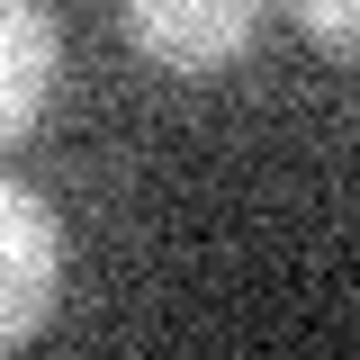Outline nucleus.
Here are the masks:
<instances>
[{
	"label": "nucleus",
	"mask_w": 360,
	"mask_h": 360,
	"mask_svg": "<svg viewBox=\"0 0 360 360\" xmlns=\"http://www.w3.org/2000/svg\"><path fill=\"white\" fill-rule=\"evenodd\" d=\"M117 27L144 63H162L180 82H207L262 37V0H117Z\"/></svg>",
	"instance_id": "f257e3e1"
},
{
	"label": "nucleus",
	"mask_w": 360,
	"mask_h": 360,
	"mask_svg": "<svg viewBox=\"0 0 360 360\" xmlns=\"http://www.w3.org/2000/svg\"><path fill=\"white\" fill-rule=\"evenodd\" d=\"M54 279H63V234L27 180L0 172V352L37 342L54 315Z\"/></svg>",
	"instance_id": "f03ea898"
},
{
	"label": "nucleus",
	"mask_w": 360,
	"mask_h": 360,
	"mask_svg": "<svg viewBox=\"0 0 360 360\" xmlns=\"http://www.w3.org/2000/svg\"><path fill=\"white\" fill-rule=\"evenodd\" d=\"M54 72H63L54 9H45V0H0V144H18V135L45 117Z\"/></svg>",
	"instance_id": "7ed1b4c3"
},
{
	"label": "nucleus",
	"mask_w": 360,
	"mask_h": 360,
	"mask_svg": "<svg viewBox=\"0 0 360 360\" xmlns=\"http://www.w3.org/2000/svg\"><path fill=\"white\" fill-rule=\"evenodd\" d=\"M288 18H297L307 45H324L333 63H360V0H288Z\"/></svg>",
	"instance_id": "20e7f679"
}]
</instances>
